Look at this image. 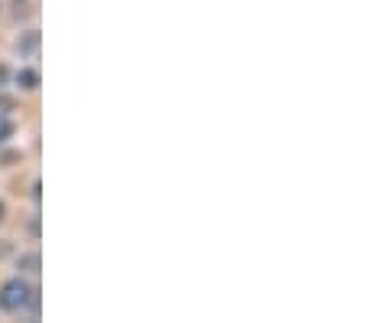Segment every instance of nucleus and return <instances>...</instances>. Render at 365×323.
<instances>
[{
    "mask_svg": "<svg viewBox=\"0 0 365 323\" xmlns=\"http://www.w3.org/2000/svg\"><path fill=\"white\" fill-rule=\"evenodd\" d=\"M0 307L14 310V314H20V310H26V307L36 310V291H33L23 277H10L7 284L0 287Z\"/></svg>",
    "mask_w": 365,
    "mask_h": 323,
    "instance_id": "f257e3e1",
    "label": "nucleus"
},
{
    "mask_svg": "<svg viewBox=\"0 0 365 323\" xmlns=\"http://www.w3.org/2000/svg\"><path fill=\"white\" fill-rule=\"evenodd\" d=\"M16 85H20V88H36V85H39L36 69H20V72H16Z\"/></svg>",
    "mask_w": 365,
    "mask_h": 323,
    "instance_id": "f03ea898",
    "label": "nucleus"
},
{
    "mask_svg": "<svg viewBox=\"0 0 365 323\" xmlns=\"http://www.w3.org/2000/svg\"><path fill=\"white\" fill-rule=\"evenodd\" d=\"M36 33H30V36H26V43H23V46H20V53H33V49H36Z\"/></svg>",
    "mask_w": 365,
    "mask_h": 323,
    "instance_id": "7ed1b4c3",
    "label": "nucleus"
},
{
    "mask_svg": "<svg viewBox=\"0 0 365 323\" xmlns=\"http://www.w3.org/2000/svg\"><path fill=\"white\" fill-rule=\"evenodd\" d=\"M36 265H39L36 255H26V258H23V271H36Z\"/></svg>",
    "mask_w": 365,
    "mask_h": 323,
    "instance_id": "20e7f679",
    "label": "nucleus"
},
{
    "mask_svg": "<svg viewBox=\"0 0 365 323\" xmlns=\"http://www.w3.org/2000/svg\"><path fill=\"white\" fill-rule=\"evenodd\" d=\"M7 134H10V124L4 121V124H0V144H4V140H7Z\"/></svg>",
    "mask_w": 365,
    "mask_h": 323,
    "instance_id": "39448f33",
    "label": "nucleus"
},
{
    "mask_svg": "<svg viewBox=\"0 0 365 323\" xmlns=\"http://www.w3.org/2000/svg\"><path fill=\"white\" fill-rule=\"evenodd\" d=\"M0 219H4V202H0Z\"/></svg>",
    "mask_w": 365,
    "mask_h": 323,
    "instance_id": "423d86ee",
    "label": "nucleus"
}]
</instances>
